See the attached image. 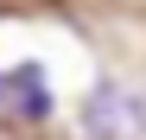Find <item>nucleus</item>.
Returning <instances> with one entry per match:
<instances>
[{
	"label": "nucleus",
	"mask_w": 146,
	"mask_h": 140,
	"mask_svg": "<svg viewBox=\"0 0 146 140\" xmlns=\"http://www.w3.org/2000/svg\"><path fill=\"white\" fill-rule=\"evenodd\" d=\"M83 121H89L95 140H127V134H146V102L127 96V89H114V83H102V89L89 96Z\"/></svg>",
	"instance_id": "obj_1"
},
{
	"label": "nucleus",
	"mask_w": 146,
	"mask_h": 140,
	"mask_svg": "<svg viewBox=\"0 0 146 140\" xmlns=\"http://www.w3.org/2000/svg\"><path fill=\"white\" fill-rule=\"evenodd\" d=\"M7 102L19 108V115H51V96H44V83H38V70H13L7 77Z\"/></svg>",
	"instance_id": "obj_2"
},
{
	"label": "nucleus",
	"mask_w": 146,
	"mask_h": 140,
	"mask_svg": "<svg viewBox=\"0 0 146 140\" xmlns=\"http://www.w3.org/2000/svg\"><path fill=\"white\" fill-rule=\"evenodd\" d=\"M0 102H7V77H0Z\"/></svg>",
	"instance_id": "obj_3"
}]
</instances>
